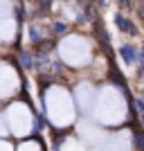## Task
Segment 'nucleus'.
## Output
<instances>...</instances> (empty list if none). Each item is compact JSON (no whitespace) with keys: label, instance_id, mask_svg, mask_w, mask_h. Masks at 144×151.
Here are the masks:
<instances>
[{"label":"nucleus","instance_id":"f257e3e1","mask_svg":"<svg viewBox=\"0 0 144 151\" xmlns=\"http://www.w3.org/2000/svg\"><path fill=\"white\" fill-rule=\"evenodd\" d=\"M95 106H97L95 115H97V120L101 124H117V122H122L126 117V101L122 97V93L117 88H113V86L104 88L97 95Z\"/></svg>","mask_w":144,"mask_h":151},{"label":"nucleus","instance_id":"7ed1b4c3","mask_svg":"<svg viewBox=\"0 0 144 151\" xmlns=\"http://www.w3.org/2000/svg\"><path fill=\"white\" fill-rule=\"evenodd\" d=\"M59 54L68 65H86L90 61V43L83 36H65L59 45Z\"/></svg>","mask_w":144,"mask_h":151},{"label":"nucleus","instance_id":"423d86ee","mask_svg":"<svg viewBox=\"0 0 144 151\" xmlns=\"http://www.w3.org/2000/svg\"><path fill=\"white\" fill-rule=\"evenodd\" d=\"M77 101H79V106H81L83 111H90V108H92V104L97 101V93H95V88L90 83H81V86L77 88Z\"/></svg>","mask_w":144,"mask_h":151},{"label":"nucleus","instance_id":"f03ea898","mask_svg":"<svg viewBox=\"0 0 144 151\" xmlns=\"http://www.w3.org/2000/svg\"><path fill=\"white\" fill-rule=\"evenodd\" d=\"M45 108H47V117L54 126L63 129V126H68L70 122L75 120V104H72V97H70L68 90L54 88L47 90L45 95Z\"/></svg>","mask_w":144,"mask_h":151},{"label":"nucleus","instance_id":"20e7f679","mask_svg":"<svg viewBox=\"0 0 144 151\" xmlns=\"http://www.w3.org/2000/svg\"><path fill=\"white\" fill-rule=\"evenodd\" d=\"M7 122L11 126L14 135H27L32 131V111L27 104H14L7 113Z\"/></svg>","mask_w":144,"mask_h":151},{"label":"nucleus","instance_id":"39448f33","mask_svg":"<svg viewBox=\"0 0 144 151\" xmlns=\"http://www.w3.org/2000/svg\"><path fill=\"white\" fill-rule=\"evenodd\" d=\"M16 88H18V75H16V70L11 65H7V63H0V95L7 97Z\"/></svg>","mask_w":144,"mask_h":151},{"label":"nucleus","instance_id":"f8f14e48","mask_svg":"<svg viewBox=\"0 0 144 151\" xmlns=\"http://www.w3.org/2000/svg\"><path fill=\"white\" fill-rule=\"evenodd\" d=\"M5 133H7V126H5V120L0 117V135H5Z\"/></svg>","mask_w":144,"mask_h":151},{"label":"nucleus","instance_id":"9b49d317","mask_svg":"<svg viewBox=\"0 0 144 151\" xmlns=\"http://www.w3.org/2000/svg\"><path fill=\"white\" fill-rule=\"evenodd\" d=\"M0 151H11V145L5 142V140H0Z\"/></svg>","mask_w":144,"mask_h":151},{"label":"nucleus","instance_id":"0eeeda50","mask_svg":"<svg viewBox=\"0 0 144 151\" xmlns=\"http://www.w3.org/2000/svg\"><path fill=\"white\" fill-rule=\"evenodd\" d=\"M14 34H16V20L14 18H0V38L2 41H11Z\"/></svg>","mask_w":144,"mask_h":151},{"label":"nucleus","instance_id":"1a4fd4ad","mask_svg":"<svg viewBox=\"0 0 144 151\" xmlns=\"http://www.w3.org/2000/svg\"><path fill=\"white\" fill-rule=\"evenodd\" d=\"M11 14V5H9V0H0V18H7Z\"/></svg>","mask_w":144,"mask_h":151},{"label":"nucleus","instance_id":"6e6552de","mask_svg":"<svg viewBox=\"0 0 144 151\" xmlns=\"http://www.w3.org/2000/svg\"><path fill=\"white\" fill-rule=\"evenodd\" d=\"M61 151H83V147L77 142V140H65L61 147Z\"/></svg>","mask_w":144,"mask_h":151},{"label":"nucleus","instance_id":"9d476101","mask_svg":"<svg viewBox=\"0 0 144 151\" xmlns=\"http://www.w3.org/2000/svg\"><path fill=\"white\" fill-rule=\"evenodd\" d=\"M18 151H41V147H38V142H25L18 147Z\"/></svg>","mask_w":144,"mask_h":151}]
</instances>
